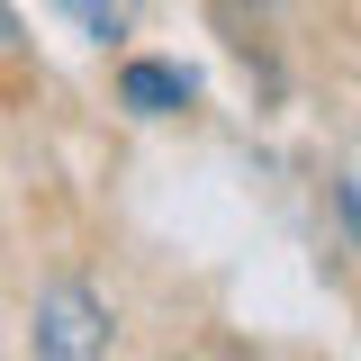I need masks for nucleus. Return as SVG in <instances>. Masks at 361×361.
Here are the masks:
<instances>
[{"label":"nucleus","instance_id":"1","mask_svg":"<svg viewBox=\"0 0 361 361\" xmlns=\"http://www.w3.org/2000/svg\"><path fill=\"white\" fill-rule=\"evenodd\" d=\"M27 343H37V361H99L109 353V307H99V289L54 280L37 298V316H27Z\"/></svg>","mask_w":361,"mask_h":361},{"label":"nucleus","instance_id":"2","mask_svg":"<svg viewBox=\"0 0 361 361\" xmlns=\"http://www.w3.org/2000/svg\"><path fill=\"white\" fill-rule=\"evenodd\" d=\"M118 99H127L135 118H172L199 99V73H180V63H127L118 73Z\"/></svg>","mask_w":361,"mask_h":361},{"label":"nucleus","instance_id":"3","mask_svg":"<svg viewBox=\"0 0 361 361\" xmlns=\"http://www.w3.org/2000/svg\"><path fill=\"white\" fill-rule=\"evenodd\" d=\"M135 9H145V0H63V18H73V27H82V37H127L135 27Z\"/></svg>","mask_w":361,"mask_h":361},{"label":"nucleus","instance_id":"4","mask_svg":"<svg viewBox=\"0 0 361 361\" xmlns=\"http://www.w3.org/2000/svg\"><path fill=\"white\" fill-rule=\"evenodd\" d=\"M343 226H353V244H361V190H343Z\"/></svg>","mask_w":361,"mask_h":361},{"label":"nucleus","instance_id":"5","mask_svg":"<svg viewBox=\"0 0 361 361\" xmlns=\"http://www.w3.org/2000/svg\"><path fill=\"white\" fill-rule=\"evenodd\" d=\"M0 45H18V9L9 0H0Z\"/></svg>","mask_w":361,"mask_h":361}]
</instances>
